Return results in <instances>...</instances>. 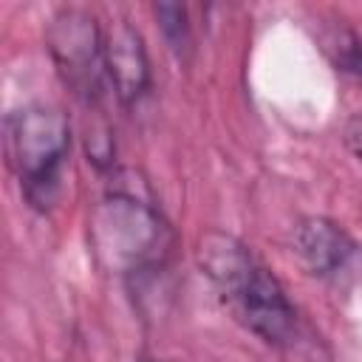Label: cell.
Returning <instances> with one entry per match:
<instances>
[{
	"label": "cell",
	"instance_id": "6da1fadb",
	"mask_svg": "<svg viewBox=\"0 0 362 362\" xmlns=\"http://www.w3.org/2000/svg\"><path fill=\"white\" fill-rule=\"evenodd\" d=\"M198 266L246 331L277 348L297 337L294 303L277 274L240 238L221 229L204 232L198 240Z\"/></svg>",
	"mask_w": 362,
	"mask_h": 362
},
{
	"label": "cell",
	"instance_id": "7a4b0ae2",
	"mask_svg": "<svg viewBox=\"0 0 362 362\" xmlns=\"http://www.w3.org/2000/svg\"><path fill=\"white\" fill-rule=\"evenodd\" d=\"M88 232L102 266L122 277L161 269L175 243L167 218L133 184H116L93 206Z\"/></svg>",
	"mask_w": 362,
	"mask_h": 362
},
{
	"label": "cell",
	"instance_id": "3957f363",
	"mask_svg": "<svg viewBox=\"0 0 362 362\" xmlns=\"http://www.w3.org/2000/svg\"><path fill=\"white\" fill-rule=\"evenodd\" d=\"M3 144L23 198L40 212L51 209L71 153L68 116L57 105L45 102L8 110L3 119Z\"/></svg>",
	"mask_w": 362,
	"mask_h": 362
},
{
	"label": "cell",
	"instance_id": "277c9868",
	"mask_svg": "<svg viewBox=\"0 0 362 362\" xmlns=\"http://www.w3.org/2000/svg\"><path fill=\"white\" fill-rule=\"evenodd\" d=\"M45 45L57 74L74 96L96 107L105 96V85H110L105 68V31L96 17L76 6L54 11L45 25Z\"/></svg>",
	"mask_w": 362,
	"mask_h": 362
},
{
	"label": "cell",
	"instance_id": "5b68a950",
	"mask_svg": "<svg viewBox=\"0 0 362 362\" xmlns=\"http://www.w3.org/2000/svg\"><path fill=\"white\" fill-rule=\"evenodd\" d=\"M105 68H107V82L124 107L139 105L150 93L153 71L144 40L124 20L110 23L105 28Z\"/></svg>",
	"mask_w": 362,
	"mask_h": 362
},
{
	"label": "cell",
	"instance_id": "8992f818",
	"mask_svg": "<svg viewBox=\"0 0 362 362\" xmlns=\"http://www.w3.org/2000/svg\"><path fill=\"white\" fill-rule=\"evenodd\" d=\"M294 255L314 277H331L356 255V240L331 218L308 215L294 226Z\"/></svg>",
	"mask_w": 362,
	"mask_h": 362
},
{
	"label": "cell",
	"instance_id": "52a82bcc",
	"mask_svg": "<svg viewBox=\"0 0 362 362\" xmlns=\"http://www.w3.org/2000/svg\"><path fill=\"white\" fill-rule=\"evenodd\" d=\"M320 40H322V48H325V54L337 71L351 74V76H362V37L351 25H345L342 20L331 23L322 28Z\"/></svg>",
	"mask_w": 362,
	"mask_h": 362
},
{
	"label": "cell",
	"instance_id": "ba28073f",
	"mask_svg": "<svg viewBox=\"0 0 362 362\" xmlns=\"http://www.w3.org/2000/svg\"><path fill=\"white\" fill-rule=\"evenodd\" d=\"M153 11H156V20H158L161 34H164L167 45L173 48V54L178 59H187V54L192 48V28H189L187 8L181 3H156Z\"/></svg>",
	"mask_w": 362,
	"mask_h": 362
},
{
	"label": "cell",
	"instance_id": "9c48e42d",
	"mask_svg": "<svg viewBox=\"0 0 362 362\" xmlns=\"http://www.w3.org/2000/svg\"><path fill=\"white\" fill-rule=\"evenodd\" d=\"M342 139H345L348 150H351L356 158H362V110H359V113H354V116L345 122Z\"/></svg>",
	"mask_w": 362,
	"mask_h": 362
}]
</instances>
